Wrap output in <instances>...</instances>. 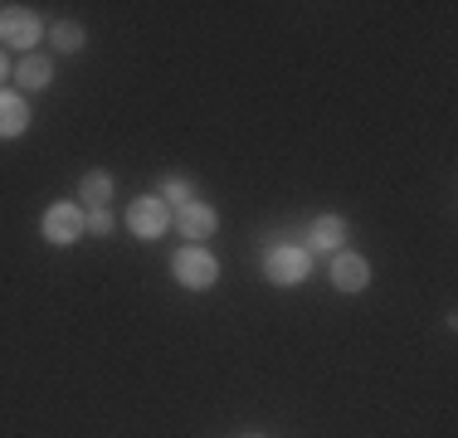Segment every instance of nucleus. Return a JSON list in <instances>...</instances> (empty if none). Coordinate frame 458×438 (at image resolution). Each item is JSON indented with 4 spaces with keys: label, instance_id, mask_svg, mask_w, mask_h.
<instances>
[{
    "label": "nucleus",
    "instance_id": "15",
    "mask_svg": "<svg viewBox=\"0 0 458 438\" xmlns=\"http://www.w3.org/2000/svg\"><path fill=\"white\" fill-rule=\"evenodd\" d=\"M10 73H15V69H10V59H5V49H0V83H5V79H10Z\"/></svg>",
    "mask_w": 458,
    "mask_h": 438
},
{
    "label": "nucleus",
    "instance_id": "8",
    "mask_svg": "<svg viewBox=\"0 0 458 438\" xmlns=\"http://www.w3.org/2000/svg\"><path fill=\"white\" fill-rule=\"evenodd\" d=\"M346 219L342 215H322V219H312V229H308V254H342V244H346Z\"/></svg>",
    "mask_w": 458,
    "mask_h": 438
},
{
    "label": "nucleus",
    "instance_id": "5",
    "mask_svg": "<svg viewBox=\"0 0 458 438\" xmlns=\"http://www.w3.org/2000/svg\"><path fill=\"white\" fill-rule=\"evenodd\" d=\"M0 44H5V49H30V54H35L39 20L30 15V10H20V5H5V10H0Z\"/></svg>",
    "mask_w": 458,
    "mask_h": 438
},
{
    "label": "nucleus",
    "instance_id": "2",
    "mask_svg": "<svg viewBox=\"0 0 458 438\" xmlns=\"http://www.w3.org/2000/svg\"><path fill=\"white\" fill-rule=\"evenodd\" d=\"M171 278H176L185 292H205V288H215V278H220V263H215L210 248L185 244V248H176V258H171Z\"/></svg>",
    "mask_w": 458,
    "mask_h": 438
},
{
    "label": "nucleus",
    "instance_id": "3",
    "mask_svg": "<svg viewBox=\"0 0 458 438\" xmlns=\"http://www.w3.org/2000/svg\"><path fill=\"white\" fill-rule=\"evenodd\" d=\"M45 239L54 248H69V244H79L89 229H83V210H79V200H54L49 210H45Z\"/></svg>",
    "mask_w": 458,
    "mask_h": 438
},
{
    "label": "nucleus",
    "instance_id": "6",
    "mask_svg": "<svg viewBox=\"0 0 458 438\" xmlns=\"http://www.w3.org/2000/svg\"><path fill=\"white\" fill-rule=\"evenodd\" d=\"M171 224L185 234V244H205V239L220 229V215H215V205H205V200H191V205H181L176 215H171Z\"/></svg>",
    "mask_w": 458,
    "mask_h": 438
},
{
    "label": "nucleus",
    "instance_id": "9",
    "mask_svg": "<svg viewBox=\"0 0 458 438\" xmlns=\"http://www.w3.org/2000/svg\"><path fill=\"white\" fill-rule=\"evenodd\" d=\"M25 127H30V103L20 93H5V88H0V141H15Z\"/></svg>",
    "mask_w": 458,
    "mask_h": 438
},
{
    "label": "nucleus",
    "instance_id": "10",
    "mask_svg": "<svg viewBox=\"0 0 458 438\" xmlns=\"http://www.w3.org/2000/svg\"><path fill=\"white\" fill-rule=\"evenodd\" d=\"M15 83L30 88V93H39V88L54 83V63L45 59V54H25V59L15 63Z\"/></svg>",
    "mask_w": 458,
    "mask_h": 438
},
{
    "label": "nucleus",
    "instance_id": "12",
    "mask_svg": "<svg viewBox=\"0 0 458 438\" xmlns=\"http://www.w3.org/2000/svg\"><path fill=\"white\" fill-rule=\"evenodd\" d=\"M49 44L59 54H79L83 44H89V35H83V25H73V20H59V25L49 29Z\"/></svg>",
    "mask_w": 458,
    "mask_h": 438
},
{
    "label": "nucleus",
    "instance_id": "1",
    "mask_svg": "<svg viewBox=\"0 0 458 438\" xmlns=\"http://www.w3.org/2000/svg\"><path fill=\"white\" fill-rule=\"evenodd\" d=\"M312 273V254L302 244H268L264 248V278L274 288H298Z\"/></svg>",
    "mask_w": 458,
    "mask_h": 438
},
{
    "label": "nucleus",
    "instance_id": "14",
    "mask_svg": "<svg viewBox=\"0 0 458 438\" xmlns=\"http://www.w3.org/2000/svg\"><path fill=\"white\" fill-rule=\"evenodd\" d=\"M83 229H89V234H98V239L113 234V210H107V205H103V210H89V215H83Z\"/></svg>",
    "mask_w": 458,
    "mask_h": 438
},
{
    "label": "nucleus",
    "instance_id": "4",
    "mask_svg": "<svg viewBox=\"0 0 458 438\" xmlns=\"http://www.w3.org/2000/svg\"><path fill=\"white\" fill-rule=\"evenodd\" d=\"M127 229L137 239H161L171 229V205H161V195H137L127 205Z\"/></svg>",
    "mask_w": 458,
    "mask_h": 438
},
{
    "label": "nucleus",
    "instance_id": "13",
    "mask_svg": "<svg viewBox=\"0 0 458 438\" xmlns=\"http://www.w3.org/2000/svg\"><path fill=\"white\" fill-rule=\"evenodd\" d=\"M191 200H195V185L181 181V175H171V181L161 185V205H176L181 210V205H191Z\"/></svg>",
    "mask_w": 458,
    "mask_h": 438
},
{
    "label": "nucleus",
    "instance_id": "11",
    "mask_svg": "<svg viewBox=\"0 0 458 438\" xmlns=\"http://www.w3.org/2000/svg\"><path fill=\"white\" fill-rule=\"evenodd\" d=\"M79 200L89 205V210H103V205L113 200V175H107V171H89L79 181Z\"/></svg>",
    "mask_w": 458,
    "mask_h": 438
},
{
    "label": "nucleus",
    "instance_id": "7",
    "mask_svg": "<svg viewBox=\"0 0 458 438\" xmlns=\"http://www.w3.org/2000/svg\"><path fill=\"white\" fill-rule=\"evenodd\" d=\"M366 282H370V263L361 254H352V248L332 254V288L336 292H366Z\"/></svg>",
    "mask_w": 458,
    "mask_h": 438
}]
</instances>
